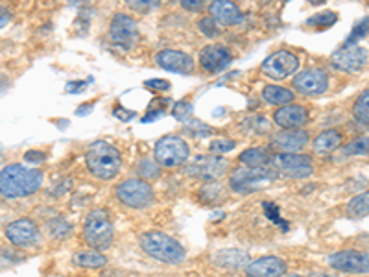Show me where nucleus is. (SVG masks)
Returning <instances> with one entry per match:
<instances>
[{
  "mask_svg": "<svg viewBox=\"0 0 369 277\" xmlns=\"http://www.w3.org/2000/svg\"><path fill=\"white\" fill-rule=\"evenodd\" d=\"M45 175L39 169H30L21 163L6 164L0 170V196L17 200L32 196L43 187Z\"/></svg>",
  "mask_w": 369,
  "mask_h": 277,
  "instance_id": "nucleus-1",
  "label": "nucleus"
},
{
  "mask_svg": "<svg viewBox=\"0 0 369 277\" xmlns=\"http://www.w3.org/2000/svg\"><path fill=\"white\" fill-rule=\"evenodd\" d=\"M87 169L95 178L102 181H109L117 178L122 166V153L115 144L107 141L93 142L85 153Z\"/></svg>",
  "mask_w": 369,
  "mask_h": 277,
  "instance_id": "nucleus-2",
  "label": "nucleus"
},
{
  "mask_svg": "<svg viewBox=\"0 0 369 277\" xmlns=\"http://www.w3.org/2000/svg\"><path fill=\"white\" fill-rule=\"evenodd\" d=\"M139 244L146 255L162 265L178 266L187 259V251L173 237L162 231H146L140 235Z\"/></svg>",
  "mask_w": 369,
  "mask_h": 277,
  "instance_id": "nucleus-3",
  "label": "nucleus"
},
{
  "mask_svg": "<svg viewBox=\"0 0 369 277\" xmlns=\"http://www.w3.org/2000/svg\"><path fill=\"white\" fill-rule=\"evenodd\" d=\"M84 238L93 249L106 251L113 246L115 240V226H113L111 215L107 209H93L85 218Z\"/></svg>",
  "mask_w": 369,
  "mask_h": 277,
  "instance_id": "nucleus-4",
  "label": "nucleus"
},
{
  "mask_svg": "<svg viewBox=\"0 0 369 277\" xmlns=\"http://www.w3.org/2000/svg\"><path fill=\"white\" fill-rule=\"evenodd\" d=\"M277 172L272 166H244L235 170L229 178V187L238 194L258 193L274 185L277 180Z\"/></svg>",
  "mask_w": 369,
  "mask_h": 277,
  "instance_id": "nucleus-5",
  "label": "nucleus"
},
{
  "mask_svg": "<svg viewBox=\"0 0 369 277\" xmlns=\"http://www.w3.org/2000/svg\"><path fill=\"white\" fill-rule=\"evenodd\" d=\"M268 164L281 175H286L290 180H305L312 175L314 163L310 155L301 152H279L269 155Z\"/></svg>",
  "mask_w": 369,
  "mask_h": 277,
  "instance_id": "nucleus-6",
  "label": "nucleus"
},
{
  "mask_svg": "<svg viewBox=\"0 0 369 277\" xmlns=\"http://www.w3.org/2000/svg\"><path fill=\"white\" fill-rule=\"evenodd\" d=\"M153 157L161 166L176 169L189 161L191 157V148L184 142V139L178 135H167L159 139L153 150Z\"/></svg>",
  "mask_w": 369,
  "mask_h": 277,
  "instance_id": "nucleus-7",
  "label": "nucleus"
},
{
  "mask_svg": "<svg viewBox=\"0 0 369 277\" xmlns=\"http://www.w3.org/2000/svg\"><path fill=\"white\" fill-rule=\"evenodd\" d=\"M117 198L129 209H146L153 202V189L142 178L126 180L117 187Z\"/></svg>",
  "mask_w": 369,
  "mask_h": 277,
  "instance_id": "nucleus-8",
  "label": "nucleus"
},
{
  "mask_svg": "<svg viewBox=\"0 0 369 277\" xmlns=\"http://www.w3.org/2000/svg\"><path fill=\"white\" fill-rule=\"evenodd\" d=\"M109 41L122 50H131L139 41V26L129 15L117 13L109 24Z\"/></svg>",
  "mask_w": 369,
  "mask_h": 277,
  "instance_id": "nucleus-9",
  "label": "nucleus"
},
{
  "mask_svg": "<svg viewBox=\"0 0 369 277\" xmlns=\"http://www.w3.org/2000/svg\"><path fill=\"white\" fill-rule=\"evenodd\" d=\"M294 89L305 97H319L329 89V76L323 68L308 67L297 70L294 78Z\"/></svg>",
  "mask_w": 369,
  "mask_h": 277,
  "instance_id": "nucleus-10",
  "label": "nucleus"
},
{
  "mask_svg": "<svg viewBox=\"0 0 369 277\" xmlns=\"http://www.w3.org/2000/svg\"><path fill=\"white\" fill-rule=\"evenodd\" d=\"M227 169H229L227 159L220 157L218 153H214V155H198L187 166V174L192 175V178H198V180L213 181L222 178L227 172Z\"/></svg>",
  "mask_w": 369,
  "mask_h": 277,
  "instance_id": "nucleus-11",
  "label": "nucleus"
},
{
  "mask_svg": "<svg viewBox=\"0 0 369 277\" xmlns=\"http://www.w3.org/2000/svg\"><path fill=\"white\" fill-rule=\"evenodd\" d=\"M261 68L269 79H285L299 70V59L290 50H279L266 57Z\"/></svg>",
  "mask_w": 369,
  "mask_h": 277,
  "instance_id": "nucleus-12",
  "label": "nucleus"
},
{
  "mask_svg": "<svg viewBox=\"0 0 369 277\" xmlns=\"http://www.w3.org/2000/svg\"><path fill=\"white\" fill-rule=\"evenodd\" d=\"M330 63L341 73H360L368 67V50L358 45H343L330 56Z\"/></svg>",
  "mask_w": 369,
  "mask_h": 277,
  "instance_id": "nucleus-13",
  "label": "nucleus"
},
{
  "mask_svg": "<svg viewBox=\"0 0 369 277\" xmlns=\"http://www.w3.org/2000/svg\"><path fill=\"white\" fill-rule=\"evenodd\" d=\"M329 266L343 274H368L369 260L368 254L357 251V249H343L338 254H332L329 257Z\"/></svg>",
  "mask_w": 369,
  "mask_h": 277,
  "instance_id": "nucleus-14",
  "label": "nucleus"
},
{
  "mask_svg": "<svg viewBox=\"0 0 369 277\" xmlns=\"http://www.w3.org/2000/svg\"><path fill=\"white\" fill-rule=\"evenodd\" d=\"M6 238L13 246L28 248L41 240V231L37 224L30 218H19L6 226Z\"/></svg>",
  "mask_w": 369,
  "mask_h": 277,
  "instance_id": "nucleus-15",
  "label": "nucleus"
},
{
  "mask_svg": "<svg viewBox=\"0 0 369 277\" xmlns=\"http://www.w3.org/2000/svg\"><path fill=\"white\" fill-rule=\"evenodd\" d=\"M231 61H233L231 52L224 45L213 43V45L203 46L200 50V65L207 73H222V70L229 67Z\"/></svg>",
  "mask_w": 369,
  "mask_h": 277,
  "instance_id": "nucleus-16",
  "label": "nucleus"
},
{
  "mask_svg": "<svg viewBox=\"0 0 369 277\" xmlns=\"http://www.w3.org/2000/svg\"><path fill=\"white\" fill-rule=\"evenodd\" d=\"M308 142L310 135L303 128H283V131L275 133L272 139V144L279 152H301Z\"/></svg>",
  "mask_w": 369,
  "mask_h": 277,
  "instance_id": "nucleus-17",
  "label": "nucleus"
},
{
  "mask_svg": "<svg viewBox=\"0 0 369 277\" xmlns=\"http://www.w3.org/2000/svg\"><path fill=\"white\" fill-rule=\"evenodd\" d=\"M157 63H159V67L164 68V70H170V73L176 74L194 73V59H192L187 52L167 48V50H161L157 54Z\"/></svg>",
  "mask_w": 369,
  "mask_h": 277,
  "instance_id": "nucleus-18",
  "label": "nucleus"
},
{
  "mask_svg": "<svg viewBox=\"0 0 369 277\" xmlns=\"http://www.w3.org/2000/svg\"><path fill=\"white\" fill-rule=\"evenodd\" d=\"M209 17L218 26H236L242 23V12L233 0H213L209 4Z\"/></svg>",
  "mask_w": 369,
  "mask_h": 277,
  "instance_id": "nucleus-19",
  "label": "nucleus"
},
{
  "mask_svg": "<svg viewBox=\"0 0 369 277\" xmlns=\"http://www.w3.org/2000/svg\"><path fill=\"white\" fill-rule=\"evenodd\" d=\"M288 271V265L281 257H261L246 265V274L252 277H279Z\"/></svg>",
  "mask_w": 369,
  "mask_h": 277,
  "instance_id": "nucleus-20",
  "label": "nucleus"
},
{
  "mask_svg": "<svg viewBox=\"0 0 369 277\" xmlns=\"http://www.w3.org/2000/svg\"><path fill=\"white\" fill-rule=\"evenodd\" d=\"M274 122L281 128H303L308 122V111L297 104H285L274 113Z\"/></svg>",
  "mask_w": 369,
  "mask_h": 277,
  "instance_id": "nucleus-21",
  "label": "nucleus"
},
{
  "mask_svg": "<svg viewBox=\"0 0 369 277\" xmlns=\"http://www.w3.org/2000/svg\"><path fill=\"white\" fill-rule=\"evenodd\" d=\"M249 260V255L242 249H222L218 254H214L213 262L222 270H244Z\"/></svg>",
  "mask_w": 369,
  "mask_h": 277,
  "instance_id": "nucleus-22",
  "label": "nucleus"
},
{
  "mask_svg": "<svg viewBox=\"0 0 369 277\" xmlns=\"http://www.w3.org/2000/svg\"><path fill=\"white\" fill-rule=\"evenodd\" d=\"M343 142V135L341 131L338 130H325L323 133H319L312 142V150L319 155H325V153H330L338 150Z\"/></svg>",
  "mask_w": 369,
  "mask_h": 277,
  "instance_id": "nucleus-23",
  "label": "nucleus"
},
{
  "mask_svg": "<svg viewBox=\"0 0 369 277\" xmlns=\"http://www.w3.org/2000/svg\"><path fill=\"white\" fill-rule=\"evenodd\" d=\"M294 98H296V93L281 85L269 84L263 89V100L269 106H285V104L294 102Z\"/></svg>",
  "mask_w": 369,
  "mask_h": 277,
  "instance_id": "nucleus-24",
  "label": "nucleus"
},
{
  "mask_svg": "<svg viewBox=\"0 0 369 277\" xmlns=\"http://www.w3.org/2000/svg\"><path fill=\"white\" fill-rule=\"evenodd\" d=\"M73 262L79 268H89V270H98L107 265V257L100 249H89V251H78L73 257Z\"/></svg>",
  "mask_w": 369,
  "mask_h": 277,
  "instance_id": "nucleus-25",
  "label": "nucleus"
},
{
  "mask_svg": "<svg viewBox=\"0 0 369 277\" xmlns=\"http://www.w3.org/2000/svg\"><path fill=\"white\" fill-rule=\"evenodd\" d=\"M269 161V152L266 148H247L240 153V163L244 166H264Z\"/></svg>",
  "mask_w": 369,
  "mask_h": 277,
  "instance_id": "nucleus-26",
  "label": "nucleus"
},
{
  "mask_svg": "<svg viewBox=\"0 0 369 277\" xmlns=\"http://www.w3.org/2000/svg\"><path fill=\"white\" fill-rule=\"evenodd\" d=\"M346 213L352 218H366L369 213V194L362 193L354 196V198L347 204Z\"/></svg>",
  "mask_w": 369,
  "mask_h": 277,
  "instance_id": "nucleus-27",
  "label": "nucleus"
},
{
  "mask_svg": "<svg viewBox=\"0 0 369 277\" xmlns=\"http://www.w3.org/2000/svg\"><path fill=\"white\" fill-rule=\"evenodd\" d=\"M352 117L363 126V128H368L369 124V90L366 89L357 98V102L352 106Z\"/></svg>",
  "mask_w": 369,
  "mask_h": 277,
  "instance_id": "nucleus-28",
  "label": "nucleus"
},
{
  "mask_svg": "<svg viewBox=\"0 0 369 277\" xmlns=\"http://www.w3.org/2000/svg\"><path fill=\"white\" fill-rule=\"evenodd\" d=\"M46 229H48V235H50L52 238L62 240V238H67L68 235H70V231H73V226H70V224H68L65 218H62V216H56V218L48 220V224H46Z\"/></svg>",
  "mask_w": 369,
  "mask_h": 277,
  "instance_id": "nucleus-29",
  "label": "nucleus"
},
{
  "mask_svg": "<svg viewBox=\"0 0 369 277\" xmlns=\"http://www.w3.org/2000/svg\"><path fill=\"white\" fill-rule=\"evenodd\" d=\"M338 23V13L334 12H319L312 17L307 19V26L310 28H330V26H334Z\"/></svg>",
  "mask_w": 369,
  "mask_h": 277,
  "instance_id": "nucleus-30",
  "label": "nucleus"
},
{
  "mask_svg": "<svg viewBox=\"0 0 369 277\" xmlns=\"http://www.w3.org/2000/svg\"><path fill=\"white\" fill-rule=\"evenodd\" d=\"M139 175L142 180L150 181V180H157L159 175H161V169H159V163H157L155 159L146 157L142 159L139 163Z\"/></svg>",
  "mask_w": 369,
  "mask_h": 277,
  "instance_id": "nucleus-31",
  "label": "nucleus"
},
{
  "mask_svg": "<svg viewBox=\"0 0 369 277\" xmlns=\"http://www.w3.org/2000/svg\"><path fill=\"white\" fill-rule=\"evenodd\" d=\"M368 137H358V139H354V141L347 142V146L341 148V152H343V155H347V157H351V155H368Z\"/></svg>",
  "mask_w": 369,
  "mask_h": 277,
  "instance_id": "nucleus-32",
  "label": "nucleus"
},
{
  "mask_svg": "<svg viewBox=\"0 0 369 277\" xmlns=\"http://www.w3.org/2000/svg\"><path fill=\"white\" fill-rule=\"evenodd\" d=\"M126 4L135 13L146 15V13H151L153 10H157L159 4H161V0H126Z\"/></svg>",
  "mask_w": 369,
  "mask_h": 277,
  "instance_id": "nucleus-33",
  "label": "nucleus"
},
{
  "mask_svg": "<svg viewBox=\"0 0 369 277\" xmlns=\"http://www.w3.org/2000/svg\"><path fill=\"white\" fill-rule=\"evenodd\" d=\"M366 35H368V17H363L362 23H358L357 26H354L351 35L347 37L346 45H357L358 41L362 39V37H366Z\"/></svg>",
  "mask_w": 369,
  "mask_h": 277,
  "instance_id": "nucleus-34",
  "label": "nucleus"
},
{
  "mask_svg": "<svg viewBox=\"0 0 369 277\" xmlns=\"http://www.w3.org/2000/svg\"><path fill=\"white\" fill-rule=\"evenodd\" d=\"M198 28H200V32H202V34L207 35V37H216V35L220 34L218 24L214 23L211 17L200 19V21H198Z\"/></svg>",
  "mask_w": 369,
  "mask_h": 277,
  "instance_id": "nucleus-35",
  "label": "nucleus"
},
{
  "mask_svg": "<svg viewBox=\"0 0 369 277\" xmlns=\"http://www.w3.org/2000/svg\"><path fill=\"white\" fill-rule=\"evenodd\" d=\"M172 115L176 117L178 120H187L191 119L192 115V104L191 102H178L176 106H173L172 109Z\"/></svg>",
  "mask_w": 369,
  "mask_h": 277,
  "instance_id": "nucleus-36",
  "label": "nucleus"
},
{
  "mask_svg": "<svg viewBox=\"0 0 369 277\" xmlns=\"http://www.w3.org/2000/svg\"><path fill=\"white\" fill-rule=\"evenodd\" d=\"M187 131L194 137H207L211 133V128L207 124H203L200 120H191L189 124H187Z\"/></svg>",
  "mask_w": 369,
  "mask_h": 277,
  "instance_id": "nucleus-37",
  "label": "nucleus"
},
{
  "mask_svg": "<svg viewBox=\"0 0 369 277\" xmlns=\"http://www.w3.org/2000/svg\"><path fill=\"white\" fill-rule=\"evenodd\" d=\"M235 146H236L235 141L220 139V141H214L213 144H211V152L222 155V153H227V152H231V150H235Z\"/></svg>",
  "mask_w": 369,
  "mask_h": 277,
  "instance_id": "nucleus-38",
  "label": "nucleus"
},
{
  "mask_svg": "<svg viewBox=\"0 0 369 277\" xmlns=\"http://www.w3.org/2000/svg\"><path fill=\"white\" fill-rule=\"evenodd\" d=\"M207 4H209V0H181V6H183V10L192 12V13L203 12Z\"/></svg>",
  "mask_w": 369,
  "mask_h": 277,
  "instance_id": "nucleus-39",
  "label": "nucleus"
},
{
  "mask_svg": "<svg viewBox=\"0 0 369 277\" xmlns=\"http://www.w3.org/2000/svg\"><path fill=\"white\" fill-rule=\"evenodd\" d=\"M146 87H153V89L168 90L170 89V84H168L167 79H148V82H146Z\"/></svg>",
  "mask_w": 369,
  "mask_h": 277,
  "instance_id": "nucleus-40",
  "label": "nucleus"
},
{
  "mask_svg": "<svg viewBox=\"0 0 369 277\" xmlns=\"http://www.w3.org/2000/svg\"><path fill=\"white\" fill-rule=\"evenodd\" d=\"M24 159L30 161V163H41V161H45L46 155L43 152H34V150H30V152H26Z\"/></svg>",
  "mask_w": 369,
  "mask_h": 277,
  "instance_id": "nucleus-41",
  "label": "nucleus"
},
{
  "mask_svg": "<svg viewBox=\"0 0 369 277\" xmlns=\"http://www.w3.org/2000/svg\"><path fill=\"white\" fill-rule=\"evenodd\" d=\"M12 21V12L6 6H0V28H4Z\"/></svg>",
  "mask_w": 369,
  "mask_h": 277,
  "instance_id": "nucleus-42",
  "label": "nucleus"
},
{
  "mask_svg": "<svg viewBox=\"0 0 369 277\" xmlns=\"http://www.w3.org/2000/svg\"><path fill=\"white\" fill-rule=\"evenodd\" d=\"M74 84H76V85H67L68 93H79L82 89H85L84 82H74Z\"/></svg>",
  "mask_w": 369,
  "mask_h": 277,
  "instance_id": "nucleus-43",
  "label": "nucleus"
},
{
  "mask_svg": "<svg viewBox=\"0 0 369 277\" xmlns=\"http://www.w3.org/2000/svg\"><path fill=\"white\" fill-rule=\"evenodd\" d=\"M325 2H327V0H308V4H312V6H321Z\"/></svg>",
  "mask_w": 369,
  "mask_h": 277,
  "instance_id": "nucleus-44",
  "label": "nucleus"
},
{
  "mask_svg": "<svg viewBox=\"0 0 369 277\" xmlns=\"http://www.w3.org/2000/svg\"><path fill=\"white\" fill-rule=\"evenodd\" d=\"M283 2H290V0H283Z\"/></svg>",
  "mask_w": 369,
  "mask_h": 277,
  "instance_id": "nucleus-45",
  "label": "nucleus"
},
{
  "mask_svg": "<svg viewBox=\"0 0 369 277\" xmlns=\"http://www.w3.org/2000/svg\"><path fill=\"white\" fill-rule=\"evenodd\" d=\"M168 2H176V0H168Z\"/></svg>",
  "mask_w": 369,
  "mask_h": 277,
  "instance_id": "nucleus-46",
  "label": "nucleus"
}]
</instances>
